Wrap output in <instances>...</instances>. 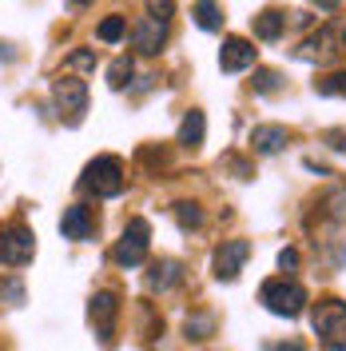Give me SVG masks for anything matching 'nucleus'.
Instances as JSON below:
<instances>
[{"label":"nucleus","instance_id":"f257e3e1","mask_svg":"<svg viewBox=\"0 0 346 351\" xmlns=\"http://www.w3.org/2000/svg\"><path fill=\"white\" fill-rule=\"evenodd\" d=\"M124 164H120V156H96L92 164L84 168V180H80V188L92 192L96 199H111L124 192Z\"/></svg>","mask_w":346,"mask_h":351},{"label":"nucleus","instance_id":"f03ea898","mask_svg":"<svg viewBox=\"0 0 346 351\" xmlns=\"http://www.w3.org/2000/svg\"><path fill=\"white\" fill-rule=\"evenodd\" d=\"M315 335L323 339V348L346 351V304L343 300H334V295L319 300V307H315Z\"/></svg>","mask_w":346,"mask_h":351},{"label":"nucleus","instance_id":"7ed1b4c3","mask_svg":"<svg viewBox=\"0 0 346 351\" xmlns=\"http://www.w3.org/2000/svg\"><path fill=\"white\" fill-rule=\"evenodd\" d=\"M259 300H263V307H267L271 315H287V319H295V315L306 307V287L282 276V280H267V284H263Z\"/></svg>","mask_w":346,"mask_h":351},{"label":"nucleus","instance_id":"20e7f679","mask_svg":"<svg viewBox=\"0 0 346 351\" xmlns=\"http://www.w3.org/2000/svg\"><path fill=\"white\" fill-rule=\"evenodd\" d=\"M148 240H152V223L144 216H135L124 228V236H120V243L111 247V260L120 263V267H135V263L148 260Z\"/></svg>","mask_w":346,"mask_h":351},{"label":"nucleus","instance_id":"39448f33","mask_svg":"<svg viewBox=\"0 0 346 351\" xmlns=\"http://www.w3.org/2000/svg\"><path fill=\"white\" fill-rule=\"evenodd\" d=\"M32 256H36V236H32L24 223H4V228H0V263L24 267Z\"/></svg>","mask_w":346,"mask_h":351},{"label":"nucleus","instance_id":"423d86ee","mask_svg":"<svg viewBox=\"0 0 346 351\" xmlns=\"http://www.w3.org/2000/svg\"><path fill=\"white\" fill-rule=\"evenodd\" d=\"M52 100H56V108L68 124H80V116L88 112V84L76 80V76H60L52 84Z\"/></svg>","mask_w":346,"mask_h":351},{"label":"nucleus","instance_id":"0eeeda50","mask_svg":"<svg viewBox=\"0 0 346 351\" xmlns=\"http://www.w3.org/2000/svg\"><path fill=\"white\" fill-rule=\"evenodd\" d=\"M116 315H120V295L116 291H96L92 304H88V319H92V328L100 331L104 348L116 343Z\"/></svg>","mask_w":346,"mask_h":351},{"label":"nucleus","instance_id":"6e6552de","mask_svg":"<svg viewBox=\"0 0 346 351\" xmlns=\"http://www.w3.org/2000/svg\"><path fill=\"white\" fill-rule=\"evenodd\" d=\"M251 260V243L247 240H227L223 247L215 252V280H223V284H231V280H239V271H243V263Z\"/></svg>","mask_w":346,"mask_h":351},{"label":"nucleus","instance_id":"1a4fd4ad","mask_svg":"<svg viewBox=\"0 0 346 351\" xmlns=\"http://www.w3.org/2000/svg\"><path fill=\"white\" fill-rule=\"evenodd\" d=\"M255 44L251 40H243V36H227L223 40V48H219V68L223 72H243V68H251L255 64Z\"/></svg>","mask_w":346,"mask_h":351},{"label":"nucleus","instance_id":"9d476101","mask_svg":"<svg viewBox=\"0 0 346 351\" xmlns=\"http://www.w3.org/2000/svg\"><path fill=\"white\" fill-rule=\"evenodd\" d=\"M60 232H64V240H92V232H96V216H92V208H84V204L64 208Z\"/></svg>","mask_w":346,"mask_h":351},{"label":"nucleus","instance_id":"9b49d317","mask_svg":"<svg viewBox=\"0 0 346 351\" xmlns=\"http://www.w3.org/2000/svg\"><path fill=\"white\" fill-rule=\"evenodd\" d=\"M183 284V263L179 260H159V263H152V271H148V291H172V287H179Z\"/></svg>","mask_w":346,"mask_h":351},{"label":"nucleus","instance_id":"f8f14e48","mask_svg":"<svg viewBox=\"0 0 346 351\" xmlns=\"http://www.w3.org/2000/svg\"><path fill=\"white\" fill-rule=\"evenodd\" d=\"M131 40H135V48L139 52H159L163 48V40H168V24L163 21H155V16H148V21H139L135 28H131Z\"/></svg>","mask_w":346,"mask_h":351},{"label":"nucleus","instance_id":"ddd939ff","mask_svg":"<svg viewBox=\"0 0 346 351\" xmlns=\"http://www.w3.org/2000/svg\"><path fill=\"white\" fill-rule=\"evenodd\" d=\"M251 148L259 156H275L287 148V128L282 124H259V128H251Z\"/></svg>","mask_w":346,"mask_h":351},{"label":"nucleus","instance_id":"4468645a","mask_svg":"<svg viewBox=\"0 0 346 351\" xmlns=\"http://www.w3.org/2000/svg\"><path fill=\"white\" fill-rule=\"evenodd\" d=\"M203 136H207V116L199 108H191L183 116V124H179V144L195 152V148H203Z\"/></svg>","mask_w":346,"mask_h":351},{"label":"nucleus","instance_id":"2eb2a0df","mask_svg":"<svg viewBox=\"0 0 346 351\" xmlns=\"http://www.w3.org/2000/svg\"><path fill=\"white\" fill-rule=\"evenodd\" d=\"M251 28H255L259 40H279L282 28H287V16H282L279 8H263L259 16H251Z\"/></svg>","mask_w":346,"mask_h":351},{"label":"nucleus","instance_id":"dca6fc26","mask_svg":"<svg viewBox=\"0 0 346 351\" xmlns=\"http://www.w3.org/2000/svg\"><path fill=\"white\" fill-rule=\"evenodd\" d=\"M191 16L203 32H219V28H223V8H219L215 0H199L191 8Z\"/></svg>","mask_w":346,"mask_h":351},{"label":"nucleus","instance_id":"f3484780","mask_svg":"<svg viewBox=\"0 0 346 351\" xmlns=\"http://www.w3.org/2000/svg\"><path fill=\"white\" fill-rule=\"evenodd\" d=\"M330 32H319V36H310V40H303V48H299V60H323V56H330L334 48H330Z\"/></svg>","mask_w":346,"mask_h":351},{"label":"nucleus","instance_id":"a211bd4d","mask_svg":"<svg viewBox=\"0 0 346 351\" xmlns=\"http://www.w3.org/2000/svg\"><path fill=\"white\" fill-rule=\"evenodd\" d=\"M172 212H175V219H179V228H183V232H191V228H199V223H203V208H199V204H191V199H179Z\"/></svg>","mask_w":346,"mask_h":351},{"label":"nucleus","instance_id":"6ab92c4d","mask_svg":"<svg viewBox=\"0 0 346 351\" xmlns=\"http://www.w3.org/2000/svg\"><path fill=\"white\" fill-rule=\"evenodd\" d=\"M96 36H100L104 44L124 40V36H128V21H124V16H108V21H100V28H96Z\"/></svg>","mask_w":346,"mask_h":351},{"label":"nucleus","instance_id":"aec40b11","mask_svg":"<svg viewBox=\"0 0 346 351\" xmlns=\"http://www.w3.org/2000/svg\"><path fill=\"white\" fill-rule=\"evenodd\" d=\"M315 92H323V96H346V72H330L323 80H315Z\"/></svg>","mask_w":346,"mask_h":351},{"label":"nucleus","instance_id":"412c9836","mask_svg":"<svg viewBox=\"0 0 346 351\" xmlns=\"http://www.w3.org/2000/svg\"><path fill=\"white\" fill-rule=\"evenodd\" d=\"M211 328H215V319L211 315H187V339H207L211 335Z\"/></svg>","mask_w":346,"mask_h":351},{"label":"nucleus","instance_id":"4be33fe9","mask_svg":"<svg viewBox=\"0 0 346 351\" xmlns=\"http://www.w3.org/2000/svg\"><path fill=\"white\" fill-rule=\"evenodd\" d=\"M131 72H135V68H131V60H128V56H120V60L108 68V84L111 88H124L131 80Z\"/></svg>","mask_w":346,"mask_h":351},{"label":"nucleus","instance_id":"5701e85b","mask_svg":"<svg viewBox=\"0 0 346 351\" xmlns=\"http://www.w3.org/2000/svg\"><path fill=\"white\" fill-rule=\"evenodd\" d=\"M279 88H282V76L275 68H259L255 72V92H279Z\"/></svg>","mask_w":346,"mask_h":351},{"label":"nucleus","instance_id":"b1692460","mask_svg":"<svg viewBox=\"0 0 346 351\" xmlns=\"http://www.w3.org/2000/svg\"><path fill=\"white\" fill-rule=\"evenodd\" d=\"M0 300H4V304H24V284L16 280V276L0 280Z\"/></svg>","mask_w":346,"mask_h":351},{"label":"nucleus","instance_id":"393cba45","mask_svg":"<svg viewBox=\"0 0 346 351\" xmlns=\"http://www.w3.org/2000/svg\"><path fill=\"white\" fill-rule=\"evenodd\" d=\"M172 12H175V0H148V16H155V21L168 24Z\"/></svg>","mask_w":346,"mask_h":351},{"label":"nucleus","instance_id":"a878e982","mask_svg":"<svg viewBox=\"0 0 346 351\" xmlns=\"http://www.w3.org/2000/svg\"><path fill=\"white\" fill-rule=\"evenodd\" d=\"M68 68H96V52H88V48L72 52V56H68Z\"/></svg>","mask_w":346,"mask_h":351},{"label":"nucleus","instance_id":"bb28decb","mask_svg":"<svg viewBox=\"0 0 346 351\" xmlns=\"http://www.w3.org/2000/svg\"><path fill=\"white\" fill-rule=\"evenodd\" d=\"M279 267L282 271H295V267H299V252H295V247H282L279 252Z\"/></svg>","mask_w":346,"mask_h":351},{"label":"nucleus","instance_id":"cd10ccee","mask_svg":"<svg viewBox=\"0 0 346 351\" xmlns=\"http://www.w3.org/2000/svg\"><path fill=\"white\" fill-rule=\"evenodd\" d=\"M326 140H330V148L346 152V132H326Z\"/></svg>","mask_w":346,"mask_h":351},{"label":"nucleus","instance_id":"c85d7f7f","mask_svg":"<svg viewBox=\"0 0 346 351\" xmlns=\"http://www.w3.org/2000/svg\"><path fill=\"white\" fill-rule=\"evenodd\" d=\"M267 351H303V343H295V339H291V343H271Z\"/></svg>","mask_w":346,"mask_h":351},{"label":"nucleus","instance_id":"c756f323","mask_svg":"<svg viewBox=\"0 0 346 351\" xmlns=\"http://www.w3.org/2000/svg\"><path fill=\"white\" fill-rule=\"evenodd\" d=\"M315 4H319V8H326V12H330V8H334L338 0H315Z\"/></svg>","mask_w":346,"mask_h":351},{"label":"nucleus","instance_id":"7c9ffc66","mask_svg":"<svg viewBox=\"0 0 346 351\" xmlns=\"http://www.w3.org/2000/svg\"><path fill=\"white\" fill-rule=\"evenodd\" d=\"M72 4H92V0H72Z\"/></svg>","mask_w":346,"mask_h":351},{"label":"nucleus","instance_id":"2f4dec72","mask_svg":"<svg viewBox=\"0 0 346 351\" xmlns=\"http://www.w3.org/2000/svg\"><path fill=\"white\" fill-rule=\"evenodd\" d=\"M343 40H346V36H343Z\"/></svg>","mask_w":346,"mask_h":351}]
</instances>
